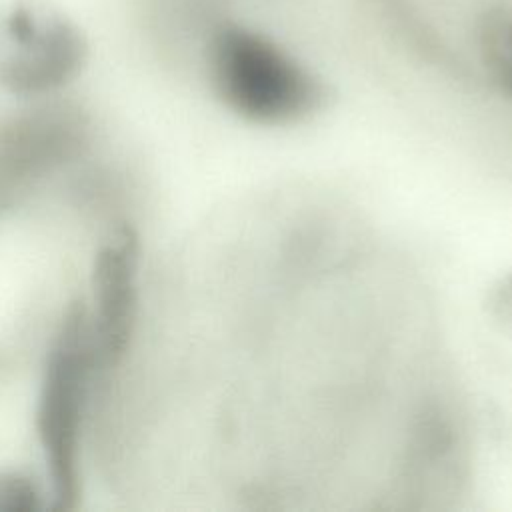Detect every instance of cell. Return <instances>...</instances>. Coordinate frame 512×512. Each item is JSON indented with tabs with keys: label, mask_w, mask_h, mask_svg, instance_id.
Masks as SVG:
<instances>
[{
	"label": "cell",
	"mask_w": 512,
	"mask_h": 512,
	"mask_svg": "<svg viewBox=\"0 0 512 512\" xmlns=\"http://www.w3.org/2000/svg\"><path fill=\"white\" fill-rule=\"evenodd\" d=\"M8 36L12 54L0 64V84L16 96H46L72 82L86 64L88 42L82 30L60 12L18 4Z\"/></svg>",
	"instance_id": "obj_3"
},
{
	"label": "cell",
	"mask_w": 512,
	"mask_h": 512,
	"mask_svg": "<svg viewBox=\"0 0 512 512\" xmlns=\"http://www.w3.org/2000/svg\"><path fill=\"white\" fill-rule=\"evenodd\" d=\"M96 368L88 308L74 302L48 350L36 412L54 510L74 508L80 496V428L88 380Z\"/></svg>",
	"instance_id": "obj_2"
},
{
	"label": "cell",
	"mask_w": 512,
	"mask_h": 512,
	"mask_svg": "<svg viewBox=\"0 0 512 512\" xmlns=\"http://www.w3.org/2000/svg\"><path fill=\"white\" fill-rule=\"evenodd\" d=\"M476 50L494 86L512 102V6L494 4L476 22Z\"/></svg>",
	"instance_id": "obj_5"
},
{
	"label": "cell",
	"mask_w": 512,
	"mask_h": 512,
	"mask_svg": "<svg viewBox=\"0 0 512 512\" xmlns=\"http://www.w3.org/2000/svg\"><path fill=\"white\" fill-rule=\"evenodd\" d=\"M208 84L218 102L244 122L280 128L326 108V82L266 32L218 20L204 48Z\"/></svg>",
	"instance_id": "obj_1"
},
{
	"label": "cell",
	"mask_w": 512,
	"mask_h": 512,
	"mask_svg": "<svg viewBox=\"0 0 512 512\" xmlns=\"http://www.w3.org/2000/svg\"><path fill=\"white\" fill-rule=\"evenodd\" d=\"M486 310L496 322L512 328V270L490 286L486 294Z\"/></svg>",
	"instance_id": "obj_7"
},
{
	"label": "cell",
	"mask_w": 512,
	"mask_h": 512,
	"mask_svg": "<svg viewBox=\"0 0 512 512\" xmlns=\"http://www.w3.org/2000/svg\"><path fill=\"white\" fill-rule=\"evenodd\" d=\"M90 338L98 368L114 366L126 352L138 310V238L120 230L106 242L92 264Z\"/></svg>",
	"instance_id": "obj_4"
},
{
	"label": "cell",
	"mask_w": 512,
	"mask_h": 512,
	"mask_svg": "<svg viewBox=\"0 0 512 512\" xmlns=\"http://www.w3.org/2000/svg\"><path fill=\"white\" fill-rule=\"evenodd\" d=\"M42 506L44 494L30 476L0 470V512H36Z\"/></svg>",
	"instance_id": "obj_6"
}]
</instances>
